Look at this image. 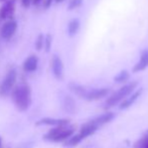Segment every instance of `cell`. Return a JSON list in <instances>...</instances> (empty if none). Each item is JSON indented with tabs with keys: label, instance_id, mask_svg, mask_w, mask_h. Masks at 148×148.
Here are the masks:
<instances>
[{
	"label": "cell",
	"instance_id": "1",
	"mask_svg": "<svg viewBox=\"0 0 148 148\" xmlns=\"http://www.w3.org/2000/svg\"><path fill=\"white\" fill-rule=\"evenodd\" d=\"M11 100L16 109L20 112H25L31 105V88L26 83H21L14 87L11 93Z\"/></svg>",
	"mask_w": 148,
	"mask_h": 148
},
{
	"label": "cell",
	"instance_id": "6",
	"mask_svg": "<svg viewBox=\"0 0 148 148\" xmlns=\"http://www.w3.org/2000/svg\"><path fill=\"white\" fill-rule=\"evenodd\" d=\"M99 128L100 127L98 126V125L94 122L93 119H92V120H89L88 122L84 123V124L81 126L78 134L80 135V137L83 140H85L86 138H88V137L95 134V133L99 130Z\"/></svg>",
	"mask_w": 148,
	"mask_h": 148
},
{
	"label": "cell",
	"instance_id": "20",
	"mask_svg": "<svg viewBox=\"0 0 148 148\" xmlns=\"http://www.w3.org/2000/svg\"><path fill=\"white\" fill-rule=\"evenodd\" d=\"M83 1H84V0H71V1L69 2L68 9L74 10V9H77V8L81 7V6L83 5Z\"/></svg>",
	"mask_w": 148,
	"mask_h": 148
},
{
	"label": "cell",
	"instance_id": "16",
	"mask_svg": "<svg viewBox=\"0 0 148 148\" xmlns=\"http://www.w3.org/2000/svg\"><path fill=\"white\" fill-rule=\"evenodd\" d=\"M69 90H70L73 94H75V95L78 96L79 98H81V99H84L87 94V91H88V89H87L86 87H84L83 85H80L75 82H71L70 84H69Z\"/></svg>",
	"mask_w": 148,
	"mask_h": 148
},
{
	"label": "cell",
	"instance_id": "8",
	"mask_svg": "<svg viewBox=\"0 0 148 148\" xmlns=\"http://www.w3.org/2000/svg\"><path fill=\"white\" fill-rule=\"evenodd\" d=\"M64 62L60 56L53 55V59H51V72L53 75L57 80H62L64 79Z\"/></svg>",
	"mask_w": 148,
	"mask_h": 148
},
{
	"label": "cell",
	"instance_id": "10",
	"mask_svg": "<svg viewBox=\"0 0 148 148\" xmlns=\"http://www.w3.org/2000/svg\"><path fill=\"white\" fill-rule=\"evenodd\" d=\"M16 29H17V22L13 19H8L2 25L0 29V35L4 39H10L16 32Z\"/></svg>",
	"mask_w": 148,
	"mask_h": 148
},
{
	"label": "cell",
	"instance_id": "11",
	"mask_svg": "<svg viewBox=\"0 0 148 148\" xmlns=\"http://www.w3.org/2000/svg\"><path fill=\"white\" fill-rule=\"evenodd\" d=\"M143 93V89L142 88H139L136 89L133 93H131L126 99H124L120 104H119V109L120 110H126L128 108H130L137 100L140 98V96L142 95Z\"/></svg>",
	"mask_w": 148,
	"mask_h": 148
},
{
	"label": "cell",
	"instance_id": "14",
	"mask_svg": "<svg viewBox=\"0 0 148 148\" xmlns=\"http://www.w3.org/2000/svg\"><path fill=\"white\" fill-rule=\"evenodd\" d=\"M37 66H38V59H37L36 56L31 55L29 57H27V59L24 60L23 64H22V68H23L24 72L33 73L36 71Z\"/></svg>",
	"mask_w": 148,
	"mask_h": 148
},
{
	"label": "cell",
	"instance_id": "28",
	"mask_svg": "<svg viewBox=\"0 0 148 148\" xmlns=\"http://www.w3.org/2000/svg\"><path fill=\"white\" fill-rule=\"evenodd\" d=\"M6 0H0V2H5Z\"/></svg>",
	"mask_w": 148,
	"mask_h": 148
},
{
	"label": "cell",
	"instance_id": "12",
	"mask_svg": "<svg viewBox=\"0 0 148 148\" xmlns=\"http://www.w3.org/2000/svg\"><path fill=\"white\" fill-rule=\"evenodd\" d=\"M147 68H148V49H144L141 51L138 62L133 66L132 73L136 74V73L143 72V71H145Z\"/></svg>",
	"mask_w": 148,
	"mask_h": 148
},
{
	"label": "cell",
	"instance_id": "5",
	"mask_svg": "<svg viewBox=\"0 0 148 148\" xmlns=\"http://www.w3.org/2000/svg\"><path fill=\"white\" fill-rule=\"evenodd\" d=\"M110 92H111V90L109 88H106V87L88 89L84 100H86V101H98V100H102L104 98L108 97Z\"/></svg>",
	"mask_w": 148,
	"mask_h": 148
},
{
	"label": "cell",
	"instance_id": "26",
	"mask_svg": "<svg viewBox=\"0 0 148 148\" xmlns=\"http://www.w3.org/2000/svg\"><path fill=\"white\" fill-rule=\"evenodd\" d=\"M62 1H64V0H56V3H58V4H59V3H62Z\"/></svg>",
	"mask_w": 148,
	"mask_h": 148
},
{
	"label": "cell",
	"instance_id": "27",
	"mask_svg": "<svg viewBox=\"0 0 148 148\" xmlns=\"http://www.w3.org/2000/svg\"><path fill=\"white\" fill-rule=\"evenodd\" d=\"M1 143H2V140H1V138H0V146H1Z\"/></svg>",
	"mask_w": 148,
	"mask_h": 148
},
{
	"label": "cell",
	"instance_id": "17",
	"mask_svg": "<svg viewBox=\"0 0 148 148\" xmlns=\"http://www.w3.org/2000/svg\"><path fill=\"white\" fill-rule=\"evenodd\" d=\"M81 27V21L78 18H73L68 24V34L69 36L73 37L75 35H77L78 31L80 30Z\"/></svg>",
	"mask_w": 148,
	"mask_h": 148
},
{
	"label": "cell",
	"instance_id": "24",
	"mask_svg": "<svg viewBox=\"0 0 148 148\" xmlns=\"http://www.w3.org/2000/svg\"><path fill=\"white\" fill-rule=\"evenodd\" d=\"M21 3H22V5H23L24 7H28V6L30 5L31 1H30V0H21Z\"/></svg>",
	"mask_w": 148,
	"mask_h": 148
},
{
	"label": "cell",
	"instance_id": "7",
	"mask_svg": "<svg viewBox=\"0 0 148 148\" xmlns=\"http://www.w3.org/2000/svg\"><path fill=\"white\" fill-rule=\"evenodd\" d=\"M71 124V120L66 118H51V117H45L38 120L35 125L37 126H62V125Z\"/></svg>",
	"mask_w": 148,
	"mask_h": 148
},
{
	"label": "cell",
	"instance_id": "2",
	"mask_svg": "<svg viewBox=\"0 0 148 148\" xmlns=\"http://www.w3.org/2000/svg\"><path fill=\"white\" fill-rule=\"evenodd\" d=\"M139 85L138 81H131V82L125 83L122 87H120L117 91H115L114 93H112L111 95L108 96L107 100L105 101L103 105V108L105 110H109L111 108L117 106L118 104H120L124 99H126L131 93L135 91L137 89Z\"/></svg>",
	"mask_w": 148,
	"mask_h": 148
},
{
	"label": "cell",
	"instance_id": "13",
	"mask_svg": "<svg viewBox=\"0 0 148 148\" xmlns=\"http://www.w3.org/2000/svg\"><path fill=\"white\" fill-rule=\"evenodd\" d=\"M115 117H116V114L114 113V112L106 111L105 113H103V114H101V115L97 116V117L93 118V120L98 126L102 127V126H104V125L109 124L110 122H112V121L115 119Z\"/></svg>",
	"mask_w": 148,
	"mask_h": 148
},
{
	"label": "cell",
	"instance_id": "3",
	"mask_svg": "<svg viewBox=\"0 0 148 148\" xmlns=\"http://www.w3.org/2000/svg\"><path fill=\"white\" fill-rule=\"evenodd\" d=\"M75 131H76V127L72 124L57 126L51 128L47 133H45L42 138L45 141H49V142H64L75 134Z\"/></svg>",
	"mask_w": 148,
	"mask_h": 148
},
{
	"label": "cell",
	"instance_id": "23",
	"mask_svg": "<svg viewBox=\"0 0 148 148\" xmlns=\"http://www.w3.org/2000/svg\"><path fill=\"white\" fill-rule=\"evenodd\" d=\"M56 1V0H45V4H43V6H45V8H49V6L53 4V2Z\"/></svg>",
	"mask_w": 148,
	"mask_h": 148
},
{
	"label": "cell",
	"instance_id": "18",
	"mask_svg": "<svg viewBox=\"0 0 148 148\" xmlns=\"http://www.w3.org/2000/svg\"><path fill=\"white\" fill-rule=\"evenodd\" d=\"M129 79H130V73L127 70H122L114 77L113 80L116 84H125L127 81H129Z\"/></svg>",
	"mask_w": 148,
	"mask_h": 148
},
{
	"label": "cell",
	"instance_id": "19",
	"mask_svg": "<svg viewBox=\"0 0 148 148\" xmlns=\"http://www.w3.org/2000/svg\"><path fill=\"white\" fill-rule=\"evenodd\" d=\"M133 148H148V130L143 133V135L135 141Z\"/></svg>",
	"mask_w": 148,
	"mask_h": 148
},
{
	"label": "cell",
	"instance_id": "22",
	"mask_svg": "<svg viewBox=\"0 0 148 148\" xmlns=\"http://www.w3.org/2000/svg\"><path fill=\"white\" fill-rule=\"evenodd\" d=\"M51 43H53V36H51V34H47V36H45V49L47 51H49V49H51Z\"/></svg>",
	"mask_w": 148,
	"mask_h": 148
},
{
	"label": "cell",
	"instance_id": "4",
	"mask_svg": "<svg viewBox=\"0 0 148 148\" xmlns=\"http://www.w3.org/2000/svg\"><path fill=\"white\" fill-rule=\"evenodd\" d=\"M16 79H17V72L15 69H11L8 71L0 84V97L6 98L11 95L15 87Z\"/></svg>",
	"mask_w": 148,
	"mask_h": 148
},
{
	"label": "cell",
	"instance_id": "15",
	"mask_svg": "<svg viewBox=\"0 0 148 148\" xmlns=\"http://www.w3.org/2000/svg\"><path fill=\"white\" fill-rule=\"evenodd\" d=\"M62 109L68 113L74 114L77 112V104L71 96H64L62 101Z\"/></svg>",
	"mask_w": 148,
	"mask_h": 148
},
{
	"label": "cell",
	"instance_id": "21",
	"mask_svg": "<svg viewBox=\"0 0 148 148\" xmlns=\"http://www.w3.org/2000/svg\"><path fill=\"white\" fill-rule=\"evenodd\" d=\"M43 47H45V37H43L42 34H39L36 37V40H35V49L37 51H40Z\"/></svg>",
	"mask_w": 148,
	"mask_h": 148
},
{
	"label": "cell",
	"instance_id": "25",
	"mask_svg": "<svg viewBox=\"0 0 148 148\" xmlns=\"http://www.w3.org/2000/svg\"><path fill=\"white\" fill-rule=\"evenodd\" d=\"M41 2V0H33V3L34 4H38V3H40Z\"/></svg>",
	"mask_w": 148,
	"mask_h": 148
},
{
	"label": "cell",
	"instance_id": "9",
	"mask_svg": "<svg viewBox=\"0 0 148 148\" xmlns=\"http://www.w3.org/2000/svg\"><path fill=\"white\" fill-rule=\"evenodd\" d=\"M15 11V1L14 0H6L0 8V19L8 20L13 16Z\"/></svg>",
	"mask_w": 148,
	"mask_h": 148
}]
</instances>
